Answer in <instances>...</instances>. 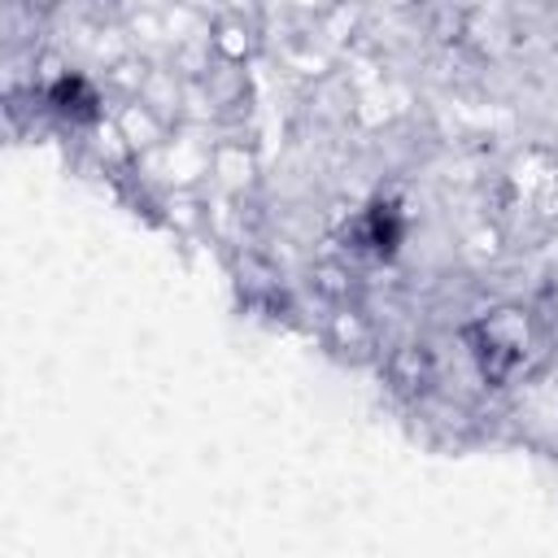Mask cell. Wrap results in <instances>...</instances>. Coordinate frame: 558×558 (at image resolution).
<instances>
[{"mask_svg": "<svg viewBox=\"0 0 558 558\" xmlns=\"http://www.w3.org/2000/svg\"><path fill=\"white\" fill-rule=\"evenodd\" d=\"M523 344H527V327H523L519 318H506V314L484 318V323L471 331V353H475L480 371H484L493 384H501L510 371L523 366V353H527Z\"/></svg>", "mask_w": 558, "mask_h": 558, "instance_id": "cell-1", "label": "cell"}, {"mask_svg": "<svg viewBox=\"0 0 558 558\" xmlns=\"http://www.w3.org/2000/svg\"><path fill=\"white\" fill-rule=\"evenodd\" d=\"M362 248H371V253H392L397 248V240H401V218H397V205H371V214L362 218Z\"/></svg>", "mask_w": 558, "mask_h": 558, "instance_id": "cell-2", "label": "cell"}]
</instances>
